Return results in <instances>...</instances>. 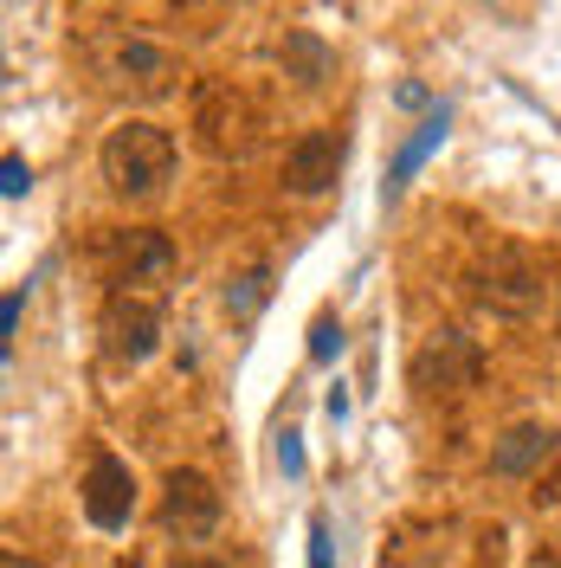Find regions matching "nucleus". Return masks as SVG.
<instances>
[{"instance_id": "obj_8", "label": "nucleus", "mask_w": 561, "mask_h": 568, "mask_svg": "<svg viewBox=\"0 0 561 568\" xmlns=\"http://www.w3.org/2000/svg\"><path fill=\"white\" fill-rule=\"evenodd\" d=\"M343 155H349L343 130H304V136L290 142V155H284V187H290L297 201L329 194L336 175H343Z\"/></svg>"}, {"instance_id": "obj_2", "label": "nucleus", "mask_w": 561, "mask_h": 568, "mask_svg": "<svg viewBox=\"0 0 561 568\" xmlns=\"http://www.w3.org/2000/svg\"><path fill=\"white\" fill-rule=\"evenodd\" d=\"M194 130H201V149L213 162H246L252 149L265 142V110L252 104L246 84L207 78L201 98H194Z\"/></svg>"}, {"instance_id": "obj_19", "label": "nucleus", "mask_w": 561, "mask_h": 568, "mask_svg": "<svg viewBox=\"0 0 561 568\" xmlns=\"http://www.w3.org/2000/svg\"><path fill=\"white\" fill-rule=\"evenodd\" d=\"M0 568H45V562H33V556H20V549H7V556H0Z\"/></svg>"}, {"instance_id": "obj_1", "label": "nucleus", "mask_w": 561, "mask_h": 568, "mask_svg": "<svg viewBox=\"0 0 561 568\" xmlns=\"http://www.w3.org/2000/svg\"><path fill=\"white\" fill-rule=\"evenodd\" d=\"M104 181L110 194H123V201H149V194H162V181L175 175V136L162 130V123H116L104 136Z\"/></svg>"}, {"instance_id": "obj_3", "label": "nucleus", "mask_w": 561, "mask_h": 568, "mask_svg": "<svg viewBox=\"0 0 561 568\" xmlns=\"http://www.w3.org/2000/svg\"><path fill=\"white\" fill-rule=\"evenodd\" d=\"M471 297L491 311V317H510V323H529L542 311V265L536 252L497 240L471 258Z\"/></svg>"}, {"instance_id": "obj_13", "label": "nucleus", "mask_w": 561, "mask_h": 568, "mask_svg": "<svg viewBox=\"0 0 561 568\" xmlns=\"http://www.w3.org/2000/svg\"><path fill=\"white\" fill-rule=\"evenodd\" d=\"M446 123H452V110L439 104V110H432V116H426V123H420V136H414V142H407V149H400V162H394V175H387V201H400V187L414 181V169H420L426 155H432V149L446 142Z\"/></svg>"}, {"instance_id": "obj_17", "label": "nucleus", "mask_w": 561, "mask_h": 568, "mask_svg": "<svg viewBox=\"0 0 561 568\" xmlns=\"http://www.w3.org/2000/svg\"><path fill=\"white\" fill-rule=\"evenodd\" d=\"M310 568H329V517H310Z\"/></svg>"}, {"instance_id": "obj_18", "label": "nucleus", "mask_w": 561, "mask_h": 568, "mask_svg": "<svg viewBox=\"0 0 561 568\" xmlns=\"http://www.w3.org/2000/svg\"><path fill=\"white\" fill-rule=\"evenodd\" d=\"M278 465L290 471V478H304V446H297V433H284L278 439Z\"/></svg>"}, {"instance_id": "obj_10", "label": "nucleus", "mask_w": 561, "mask_h": 568, "mask_svg": "<svg viewBox=\"0 0 561 568\" xmlns=\"http://www.w3.org/2000/svg\"><path fill=\"white\" fill-rule=\"evenodd\" d=\"M555 446H561V433L549 420H517L491 446V471L497 478H529V471H542V465L555 459Z\"/></svg>"}, {"instance_id": "obj_14", "label": "nucleus", "mask_w": 561, "mask_h": 568, "mask_svg": "<svg viewBox=\"0 0 561 568\" xmlns=\"http://www.w3.org/2000/svg\"><path fill=\"white\" fill-rule=\"evenodd\" d=\"M265 291H272V272L258 265V272H246V278L233 284V291H226V311H233V317H252V311L265 304Z\"/></svg>"}, {"instance_id": "obj_9", "label": "nucleus", "mask_w": 561, "mask_h": 568, "mask_svg": "<svg viewBox=\"0 0 561 568\" xmlns=\"http://www.w3.org/2000/svg\"><path fill=\"white\" fill-rule=\"evenodd\" d=\"M84 517L98 524V530H123L130 517H136V471L123 459H91L84 471Z\"/></svg>"}, {"instance_id": "obj_7", "label": "nucleus", "mask_w": 561, "mask_h": 568, "mask_svg": "<svg viewBox=\"0 0 561 568\" xmlns=\"http://www.w3.org/2000/svg\"><path fill=\"white\" fill-rule=\"evenodd\" d=\"M162 530L175 542H187V549L213 542V530H220V491H213L207 471H169V485H162Z\"/></svg>"}, {"instance_id": "obj_5", "label": "nucleus", "mask_w": 561, "mask_h": 568, "mask_svg": "<svg viewBox=\"0 0 561 568\" xmlns=\"http://www.w3.org/2000/svg\"><path fill=\"white\" fill-rule=\"evenodd\" d=\"M98 78L116 84V91L155 98V91L175 84V52L155 45V39H142V33H110V39H98Z\"/></svg>"}, {"instance_id": "obj_4", "label": "nucleus", "mask_w": 561, "mask_h": 568, "mask_svg": "<svg viewBox=\"0 0 561 568\" xmlns=\"http://www.w3.org/2000/svg\"><path fill=\"white\" fill-rule=\"evenodd\" d=\"M478 375H484V355H478V343L465 336V329H432L420 349H414V368H407V382L432 400V394H465L478 388Z\"/></svg>"}, {"instance_id": "obj_16", "label": "nucleus", "mask_w": 561, "mask_h": 568, "mask_svg": "<svg viewBox=\"0 0 561 568\" xmlns=\"http://www.w3.org/2000/svg\"><path fill=\"white\" fill-rule=\"evenodd\" d=\"M0 187H7V201H20V194L33 187V175H27V162H20V155H7V162H0Z\"/></svg>"}, {"instance_id": "obj_12", "label": "nucleus", "mask_w": 561, "mask_h": 568, "mask_svg": "<svg viewBox=\"0 0 561 568\" xmlns=\"http://www.w3.org/2000/svg\"><path fill=\"white\" fill-rule=\"evenodd\" d=\"M284 78H297L304 91H316L329 71H336V52L323 45V33H310V27H297V33H284Z\"/></svg>"}, {"instance_id": "obj_11", "label": "nucleus", "mask_w": 561, "mask_h": 568, "mask_svg": "<svg viewBox=\"0 0 561 568\" xmlns=\"http://www.w3.org/2000/svg\"><path fill=\"white\" fill-rule=\"evenodd\" d=\"M175 272V246L162 240V233H130L123 240V265H116V291H155L162 297V284Z\"/></svg>"}, {"instance_id": "obj_6", "label": "nucleus", "mask_w": 561, "mask_h": 568, "mask_svg": "<svg viewBox=\"0 0 561 568\" xmlns=\"http://www.w3.org/2000/svg\"><path fill=\"white\" fill-rule=\"evenodd\" d=\"M104 349L110 362L136 368L162 349V297L155 291H110L104 304Z\"/></svg>"}, {"instance_id": "obj_15", "label": "nucleus", "mask_w": 561, "mask_h": 568, "mask_svg": "<svg viewBox=\"0 0 561 568\" xmlns=\"http://www.w3.org/2000/svg\"><path fill=\"white\" fill-rule=\"evenodd\" d=\"M310 355H316V362L343 355V323H336V317H316V329H310Z\"/></svg>"}]
</instances>
